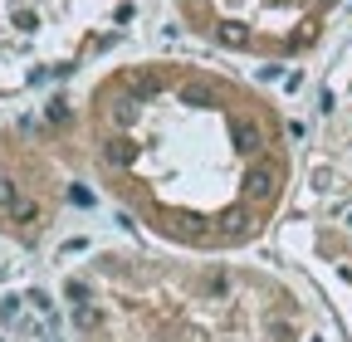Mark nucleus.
<instances>
[{
  "instance_id": "nucleus-1",
  "label": "nucleus",
  "mask_w": 352,
  "mask_h": 342,
  "mask_svg": "<svg viewBox=\"0 0 352 342\" xmlns=\"http://www.w3.org/2000/svg\"><path fill=\"white\" fill-rule=\"evenodd\" d=\"M59 147L142 240L250 254L289 216L303 137L284 103L215 54H138L54 108Z\"/></svg>"
},
{
  "instance_id": "nucleus-2",
  "label": "nucleus",
  "mask_w": 352,
  "mask_h": 342,
  "mask_svg": "<svg viewBox=\"0 0 352 342\" xmlns=\"http://www.w3.org/2000/svg\"><path fill=\"white\" fill-rule=\"evenodd\" d=\"M59 313L69 342H318V304L289 269L157 240L83 249Z\"/></svg>"
},
{
  "instance_id": "nucleus-3",
  "label": "nucleus",
  "mask_w": 352,
  "mask_h": 342,
  "mask_svg": "<svg viewBox=\"0 0 352 342\" xmlns=\"http://www.w3.org/2000/svg\"><path fill=\"white\" fill-rule=\"evenodd\" d=\"M294 225L308 269L352 328V45L318 83L314 122L303 137Z\"/></svg>"
},
{
  "instance_id": "nucleus-4",
  "label": "nucleus",
  "mask_w": 352,
  "mask_h": 342,
  "mask_svg": "<svg viewBox=\"0 0 352 342\" xmlns=\"http://www.w3.org/2000/svg\"><path fill=\"white\" fill-rule=\"evenodd\" d=\"M191 45L226 64L294 69L328 49L352 0H166Z\"/></svg>"
},
{
  "instance_id": "nucleus-5",
  "label": "nucleus",
  "mask_w": 352,
  "mask_h": 342,
  "mask_svg": "<svg viewBox=\"0 0 352 342\" xmlns=\"http://www.w3.org/2000/svg\"><path fill=\"white\" fill-rule=\"evenodd\" d=\"M132 15L138 0H0V93L78 69Z\"/></svg>"
},
{
  "instance_id": "nucleus-6",
  "label": "nucleus",
  "mask_w": 352,
  "mask_h": 342,
  "mask_svg": "<svg viewBox=\"0 0 352 342\" xmlns=\"http://www.w3.org/2000/svg\"><path fill=\"white\" fill-rule=\"evenodd\" d=\"M74 205V166L64 147L30 133H0V230L20 244H44Z\"/></svg>"
}]
</instances>
